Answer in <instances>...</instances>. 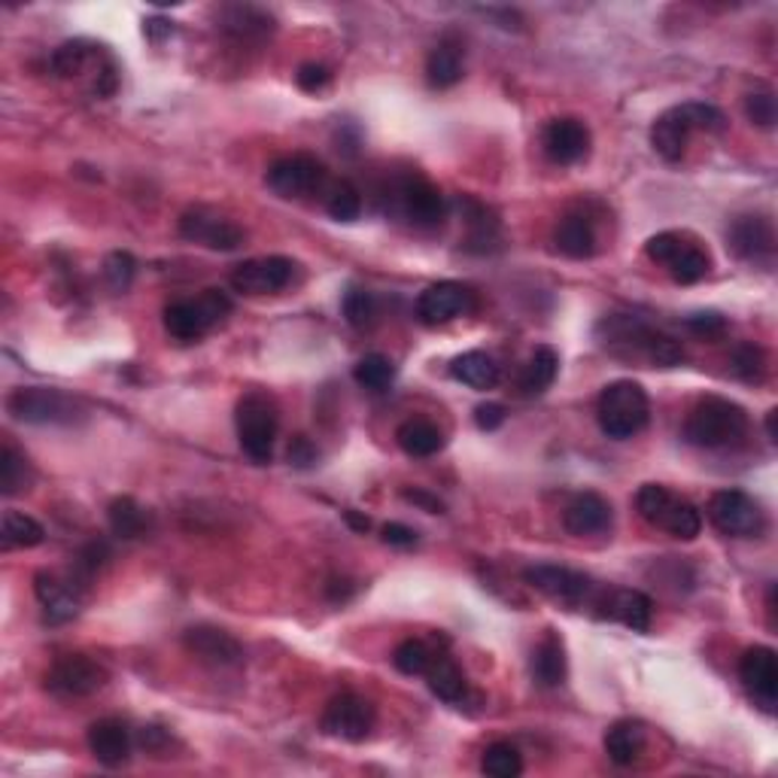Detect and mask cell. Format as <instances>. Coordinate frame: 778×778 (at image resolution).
I'll return each instance as SVG.
<instances>
[{
	"label": "cell",
	"instance_id": "cell-24",
	"mask_svg": "<svg viewBox=\"0 0 778 778\" xmlns=\"http://www.w3.org/2000/svg\"><path fill=\"white\" fill-rule=\"evenodd\" d=\"M563 527L571 535H597L612 527V505L599 493H578L563 511Z\"/></svg>",
	"mask_w": 778,
	"mask_h": 778
},
{
	"label": "cell",
	"instance_id": "cell-37",
	"mask_svg": "<svg viewBox=\"0 0 778 778\" xmlns=\"http://www.w3.org/2000/svg\"><path fill=\"white\" fill-rule=\"evenodd\" d=\"M0 535H3L7 547H37L46 539V529L34 517L22 515V511H7Z\"/></svg>",
	"mask_w": 778,
	"mask_h": 778
},
{
	"label": "cell",
	"instance_id": "cell-2",
	"mask_svg": "<svg viewBox=\"0 0 778 778\" xmlns=\"http://www.w3.org/2000/svg\"><path fill=\"white\" fill-rule=\"evenodd\" d=\"M597 420L599 429L605 432L609 438H617V441L639 435L651 420L648 392L636 380H614L599 392Z\"/></svg>",
	"mask_w": 778,
	"mask_h": 778
},
{
	"label": "cell",
	"instance_id": "cell-53",
	"mask_svg": "<svg viewBox=\"0 0 778 778\" xmlns=\"http://www.w3.org/2000/svg\"><path fill=\"white\" fill-rule=\"evenodd\" d=\"M474 423H478V429H484V432L499 429L502 423H505V408L496 402L478 404V408H474Z\"/></svg>",
	"mask_w": 778,
	"mask_h": 778
},
{
	"label": "cell",
	"instance_id": "cell-22",
	"mask_svg": "<svg viewBox=\"0 0 778 778\" xmlns=\"http://www.w3.org/2000/svg\"><path fill=\"white\" fill-rule=\"evenodd\" d=\"M544 153L556 165H578L590 153V131L581 119H554L544 128Z\"/></svg>",
	"mask_w": 778,
	"mask_h": 778
},
{
	"label": "cell",
	"instance_id": "cell-40",
	"mask_svg": "<svg viewBox=\"0 0 778 778\" xmlns=\"http://www.w3.org/2000/svg\"><path fill=\"white\" fill-rule=\"evenodd\" d=\"M353 377H356L359 387L380 392V389H387L389 384L396 380V365H392L384 353H368V356H362V359L356 362Z\"/></svg>",
	"mask_w": 778,
	"mask_h": 778
},
{
	"label": "cell",
	"instance_id": "cell-39",
	"mask_svg": "<svg viewBox=\"0 0 778 778\" xmlns=\"http://www.w3.org/2000/svg\"><path fill=\"white\" fill-rule=\"evenodd\" d=\"M481 769L490 778H517L523 773V757H520V751L511 742H493L484 751Z\"/></svg>",
	"mask_w": 778,
	"mask_h": 778
},
{
	"label": "cell",
	"instance_id": "cell-36",
	"mask_svg": "<svg viewBox=\"0 0 778 778\" xmlns=\"http://www.w3.org/2000/svg\"><path fill=\"white\" fill-rule=\"evenodd\" d=\"M556 372H559L556 350L535 347V353L529 356L527 368H523V377H520V389H523L527 396H539V392H544V389L554 384Z\"/></svg>",
	"mask_w": 778,
	"mask_h": 778
},
{
	"label": "cell",
	"instance_id": "cell-57",
	"mask_svg": "<svg viewBox=\"0 0 778 778\" xmlns=\"http://www.w3.org/2000/svg\"><path fill=\"white\" fill-rule=\"evenodd\" d=\"M344 520H347V527L356 529V532H368V529H372V520H368L365 515H359V511H353V508L344 511Z\"/></svg>",
	"mask_w": 778,
	"mask_h": 778
},
{
	"label": "cell",
	"instance_id": "cell-46",
	"mask_svg": "<svg viewBox=\"0 0 778 778\" xmlns=\"http://www.w3.org/2000/svg\"><path fill=\"white\" fill-rule=\"evenodd\" d=\"M134 274H138V262H134L131 252L119 250L107 256V262H104V278H107V283H110L113 290L126 292L128 286H131Z\"/></svg>",
	"mask_w": 778,
	"mask_h": 778
},
{
	"label": "cell",
	"instance_id": "cell-54",
	"mask_svg": "<svg viewBox=\"0 0 778 778\" xmlns=\"http://www.w3.org/2000/svg\"><path fill=\"white\" fill-rule=\"evenodd\" d=\"M402 496L404 502L417 505V508L429 511V515H441V511H445V502L438 499V496H432V493H426V490H404Z\"/></svg>",
	"mask_w": 778,
	"mask_h": 778
},
{
	"label": "cell",
	"instance_id": "cell-4",
	"mask_svg": "<svg viewBox=\"0 0 778 778\" xmlns=\"http://www.w3.org/2000/svg\"><path fill=\"white\" fill-rule=\"evenodd\" d=\"M7 411L31 426H73L85 417L83 404L61 389L19 387L7 399Z\"/></svg>",
	"mask_w": 778,
	"mask_h": 778
},
{
	"label": "cell",
	"instance_id": "cell-26",
	"mask_svg": "<svg viewBox=\"0 0 778 778\" xmlns=\"http://www.w3.org/2000/svg\"><path fill=\"white\" fill-rule=\"evenodd\" d=\"M220 28L237 40H259L274 31V19L250 3H232V7L220 10Z\"/></svg>",
	"mask_w": 778,
	"mask_h": 778
},
{
	"label": "cell",
	"instance_id": "cell-16",
	"mask_svg": "<svg viewBox=\"0 0 778 778\" xmlns=\"http://www.w3.org/2000/svg\"><path fill=\"white\" fill-rule=\"evenodd\" d=\"M730 250L754 264H773L776 259V225L769 216H739L727 232Z\"/></svg>",
	"mask_w": 778,
	"mask_h": 778
},
{
	"label": "cell",
	"instance_id": "cell-34",
	"mask_svg": "<svg viewBox=\"0 0 778 778\" xmlns=\"http://www.w3.org/2000/svg\"><path fill=\"white\" fill-rule=\"evenodd\" d=\"M426 679H429L432 694L445 703H459L465 696V675L450 657H432Z\"/></svg>",
	"mask_w": 778,
	"mask_h": 778
},
{
	"label": "cell",
	"instance_id": "cell-48",
	"mask_svg": "<svg viewBox=\"0 0 778 778\" xmlns=\"http://www.w3.org/2000/svg\"><path fill=\"white\" fill-rule=\"evenodd\" d=\"M745 116H748L757 128H766V131H769L778 119L776 95H773V92H751V95H745Z\"/></svg>",
	"mask_w": 778,
	"mask_h": 778
},
{
	"label": "cell",
	"instance_id": "cell-14",
	"mask_svg": "<svg viewBox=\"0 0 778 778\" xmlns=\"http://www.w3.org/2000/svg\"><path fill=\"white\" fill-rule=\"evenodd\" d=\"M375 727V706L356 694H341L329 703L322 715V730L334 739L362 742Z\"/></svg>",
	"mask_w": 778,
	"mask_h": 778
},
{
	"label": "cell",
	"instance_id": "cell-5",
	"mask_svg": "<svg viewBox=\"0 0 778 778\" xmlns=\"http://www.w3.org/2000/svg\"><path fill=\"white\" fill-rule=\"evenodd\" d=\"M645 256L651 262L663 264L675 283H699L711 271L709 250L684 232H660L645 244Z\"/></svg>",
	"mask_w": 778,
	"mask_h": 778
},
{
	"label": "cell",
	"instance_id": "cell-3",
	"mask_svg": "<svg viewBox=\"0 0 778 778\" xmlns=\"http://www.w3.org/2000/svg\"><path fill=\"white\" fill-rule=\"evenodd\" d=\"M235 426L244 453L259 465L271 462L280 429V411L278 402L268 392L252 389L247 396H240V402L235 408Z\"/></svg>",
	"mask_w": 778,
	"mask_h": 778
},
{
	"label": "cell",
	"instance_id": "cell-50",
	"mask_svg": "<svg viewBox=\"0 0 778 778\" xmlns=\"http://www.w3.org/2000/svg\"><path fill=\"white\" fill-rule=\"evenodd\" d=\"M687 329L694 334L718 338V334H723V329H727V320H723L721 314H715V310H699L694 317H687Z\"/></svg>",
	"mask_w": 778,
	"mask_h": 778
},
{
	"label": "cell",
	"instance_id": "cell-27",
	"mask_svg": "<svg viewBox=\"0 0 778 778\" xmlns=\"http://www.w3.org/2000/svg\"><path fill=\"white\" fill-rule=\"evenodd\" d=\"M556 250L569 259H590L597 252V232H593V223L581 216V213H569L563 216L559 225L554 232Z\"/></svg>",
	"mask_w": 778,
	"mask_h": 778
},
{
	"label": "cell",
	"instance_id": "cell-11",
	"mask_svg": "<svg viewBox=\"0 0 778 778\" xmlns=\"http://www.w3.org/2000/svg\"><path fill=\"white\" fill-rule=\"evenodd\" d=\"M264 182L271 192L280 198H302V194L317 192L326 186V167L314 155H283L274 165L268 167Z\"/></svg>",
	"mask_w": 778,
	"mask_h": 778
},
{
	"label": "cell",
	"instance_id": "cell-29",
	"mask_svg": "<svg viewBox=\"0 0 778 778\" xmlns=\"http://www.w3.org/2000/svg\"><path fill=\"white\" fill-rule=\"evenodd\" d=\"M532 679L542 687H559L566 681V648L554 633H547L532 651Z\"/></svg>",
	"mask_w": 778,
	"mask_h": 778
},
{
	"label": "cell",
	"instance_id": "cell-49",
	"mask_svg": "<svg viewBox=\"0 0 778 778\" xmlns=\"http://www.w3.org/2000/svg\"><path fill=\"white\" fill-rule=\"evenodd\" d=\"M295 83H298L302 92H322L326 85L332 83V70L326 68V64H317V61H307L295 73Z\"/></svg>",
	"mask_w": 778,
	"mask_h": 778
},
{
	"label": "cell",
	"instance_id": "cell-8",
	"mask_svg": "<svg viewBox=\"0 0 778 778\" xmlns=\"http://www.w3.org/2000/svg\"><path fill=\"white\" fill-rule=\"evenodd\" d=\"M709 520L730 539H754L764 532L766 517L761 505L742 490H721L709 502Z\"/></svg>",
	"mask_w": 778,
	"mask_h": 778
},
{
	"label": "cell",
	"instance_id": "cell-45",
	"mask_svg": "<svg viewBox=\"0 0 778 778\" xmlns=\"http://www.w3.org/2000/svg\"><path fill=\"white\" fill-rule=\"evenodd\" d=\"M344 317H347L350 326H356V329H365V326H372V320H375L377 314V305H375V295L368 290H350L347 295H344Z\"/></svg>",
	"mask_w": 778,
	"mask_h": 778
},
{
	"label": "cell",
	"instance_id": "cell-56",
	"mask_svg": "<svg viewBox=\"0 0 778 778\" xmlns=\"http://www.w3.org/2000/svg\"><path fill=\"white\" fill-rule=\"evenodd\" d=\"M350 581H344V578H332V581L326 584V593H329V599L332 602H347L350 593H353V587H347Z\"/></svg>",
	"mask_w": 778,
	"mask_h": 778
},
{
	"label": "cell",
	"instance_id": "cell-9",
	"mask_svg": "<svg viewBox=\"0 0 778 778\" xmlns=\"http://www.w3.org/2000/svg\"><path fill=\"white\" fill-rule=\"evenodd\" d=\"M107 679H110L107 669L97 660L83 657V653H70L46 672V691L61 699H80V696L97 694L107 684Z\"/></svg>",
	"mask_w": 778,
	"mask_h": 778
},
{
	"label": "cell",
	"instance_id": "cell-41",
	"mask_svg": "<svg viewBox=\"0 0 778 778\" xmlns=\"http://www.w3.org/2000/svg\"><path fill=\"white\" fill-rule=\"evenodd\" d=\"M92 46L85 40H68L58 46L56 52L49 56V68H52V73L56 76H76V73H83V68L89 64V58H92Z\"/></svg>",
	"mask_w": 778,
	"mask_h": 778
},
{
	"label": "cell",
	"instance_id": "cell-43",
	"mask_svg": "<svg viewBox=\"0 0 778 778\" xmlns=\"http://www.w3.org/2000/svg\"><path fill=\"white\" fill-rule=\"evenodd\" d=\"M730 368L745 384H761L766 377V353L757 344H739L730 356Z\"/></svg>",
	"mask_w": 778,
	"mask_h": 778
},
{
	"label": "cell",
	"instance_id": "cell-1",
	"mask_svg": "<svg viewBox=\"0 0 778 778\" xmlns=\"http://www.w3.org/2000/svg\"><path fill=\"white\" fill-rule=\"evenodd\" d=\"M748 432V414L730 399L721 396H706L696 402L691 417L684 423V438L687 445L703 447V450H721V447L736 445Z\"/></svg>",
	"mask_w": 778,
	"mask_h": 778
},
{
	"label": "cell",
	"instance_id": "cell-15",
	"mask_svg": "<svg viewBox=\"0 0 778 778\" xmlns=\"http://www.w3.org/2000/svg\"><path fill=\"white\" fill-rule=\"evenodd\" d=\"M182 645H186V651L192 653L194 660H201V663H208L213 669H232L244 663L240 641L232 633L220 629V626H192V629H186Z\"/></svg>",
	"mask_w": 778,
	"mask_h": 778
},
{
	"label": "cell",
	"instance_id": "cell-23",
	"mask_svg": "<svg viewBox=\"0 0 778 778\" xmlns=\"http://www.w3.org/2000/svg\"><path fill=\"white\" fill-rule=\"evenodd\" d=\"M597 605L602 609V617H612L617 624H624L633 633H648L653 617V602L641 590H609L605 597L597 599Z\"/></svg>",
	"mask_w": 778,
	"mask_h": 778
},
{
	"label": "cell",
	"instance_id": "cell-13",
	"mask_svg": "<svg viewBox=\"0 0 778 778\" xmlns=\"http://www.w3.org/2000/svg\"><path fill=\"white\" fill-rule=\"evenodd\" d=\"M298 264L286 256H264V259H250V262L237 264L232 274V286L244 295H271V292L286 290L295 278Z\"/></svg>",
	"mask_w": 778,
	"mask_h": 778
},
{
	"label": "cell",
	"instance_id": "cell-51",
	"mask_svg": "<svg viewBox=\"0 0 778 778\" xmlns=\"http://www.w3.org/2000/svg\"><path fill=\"white\" fill-rule=\"evenodd\" d=\"M290 462L295 465V469H310V465H317V459H320V450L310 445V438H305V435H298V438H292L290 445Z\"/></svg>",
	"mask_w": 778,
	"mask_h": 778
},
{
	"label": "cell",
	"instance_id": "cell-21",
	"mask_svg": "<svg viewBox=\"0 0 778 778\" xmlns=\"http://www.w3.org/2000/svg\"><path fill=\"white\" fill-rule=\"evenodd\" d=\"M34 593L40 599L43 614H46L49 624H68L80 614V605H83L80 590L64 578H58L56 571H37L34 575Z\"/></svg>",
	"mask_w": 778,
	"mask_h": 778
},
{
	"label": "cell",
	"instance_id": "cell-12",
	"mask_svg": "<svg viewBox=\"0 0 778 778\" xmlns=\"http://www.w3.org/2000/svg\"><path fill=\"white\" fill-rule=\"evenodd\" d=\"M180 235L208 250L232 252L244 244V228L210 208H192L180 216Z\"/></svg>",
	"mask_w": 778,
	"mask_h": 778
},
{
	"label": "cell",
	"instance_id": "cell-55",
	"mask_svg": "<svg viewBox=\"0 0 778 778\" xmlns=\"http://www.w3.org/2000/svg\"><path fill=\"white\" fill-rule=\"evenodd\" d=\"M384 542L392 544V547H411V544L417 542V532L411 527H404V523H387L384 527Z\"/></svg>",
	"mask_w": 778,
	"mask_h": 778
},
{
	"label": "cell",
	"instance_id": "cell-19",
	"mask_svg": "<svg viewBox=\"0 0 778 778\" xmlns=\"http://www.w3.org/2000/svg\"><path fill=\"white\" fill-rule=\"evenodd\" d=\"M696 131L694 113L691 104H681L667 110L657 122L651 126V146L657 150L660 158L667 162H681V155L687 153V140Z\"/></svg>",
	"mask_w": 778,
	"mask_h": 778
},
{
	"label": "cell",
	"instance_id": "cell-52",
	"mask_svg": "<svg viewBox=\"0 0 778 778\" xmlns=\"http://www.w3.org/2000/svg\"><path fill=\"white\" fill-rule=\"evenodd\" d=\"M107 556H110V551H107V544L104 542H92L89 547H85L83 554H80V559H76V569L83 571L85 578H92L104 563H107Z\"/></svg>",
	"mask_w": 778,
	"mask_h": 778
},
{
	"label": "cell",
	"instance_id": "cell-58",
	"mask_svg": "<svg viewBox=\"0 0 778 778\" xmlns=\"http://www.w3.org/2000/svg\"><path fill=\"white\" fill-rule=\"evenodd\" d=\"M776 417L778 411H769V414H766V435H769V441H776Z\"/></svg>",
	"mask_w": 778,
	"mask_h": 778
},
{
	"label": "cell",
	"instance_id": "cell-6",
	"mask_svg": "<svg viewBox=\"0 0 778 778\" xmlns=\"http://www.w3.org/2000/svg\"><path fill=\"white\" fill-rule=\"evenodd\" d=\"M232 314V298L223 290H204L198 298H182L165 307V329L177 341H198Z\"/></svg>",
	"mask_w": 778,
	"mask_h": 778
},
{
	"label": "cell",
	"instance_id": "cell-31",
	"mask_svg": "<svg viewBox=\"0 0 778 778\" xmlns=\"http://www.w3.org/2000/svg\"><path fill=\"white\" fill-rule=\"evenodd\" d=\"M450 375L457 377L459 384L472 389H493L499 384V365L493 356H486L481 350H469L453 359L450 365Z\"/></svg>",
	"mask_w": 778,
	"mask_h": 778
},
{
	"label": "cell",
	"instance_id": "cell-47",
	"mask_svg": "<svg viewBox=\"0 0 778 778\" xmlns=\"http://www.w3.org/2000/svg\"><path fill=\"white\" fill-rule=\"evenodd\" d=\"M669 499H672V493H669L663 484H645L639 493H636V508H639V515L645 517L651 527H657V520L663 515Z\"/></svg>",
	"mask_w": 778,
	"mask_h": 778
},
{
	"label": "cell",
	"instance_id": "cell-28",
	"mask_svg": "<svg viewBox=\"0 0 778 778\" xmlns=\"http://www.w3.org/2000/svg\"><path fill=\"white\" fill-rule=\"evenodd\" d=\"M396 441L402 447L408 457H435L441 447H445V432L438 429L432 420L414 417L404 420L399 432H396Z\"/></svg>",
	"mask_w": 778,
	"mask_h": 778
},
{
	"label": "cell",
	"instance_id": "cell-25",
	"mask_svg": "<svg viewBox=\"0 0 778 778\" xmlns=\"http://www.w3.org/2000/svg\"><path fill=\"white\" fill-rule=\"evenodd\" d=\"M89 751L104 766H122L131 757V730L116 718H104L89 727Z\"/></svg>",
	"mask_w": 778,
	"mask_h": 778
},
{
	"label": "cell",
	"instance_id": "cell-30",
	"mask_svg": "<svg viewBox=\"0 0 778 778\" xmlns=\"http://www.w3.org/2000/svg\"><path fill=\"white\" fill-rule=\"evenodd\" d=\"M426 80L432 89H453L462 80V46L441 40L426 58Z\"/></svg>",
	"mask_w": 778,
	"mask_h": 778
},
{
	"label": "cell",
	"instance_id": "cell-17",
	"mask_svg": "<svg viewBox=\"0 0 778 778\" xmlns=\"http://www.w3.org/2000/svg\"><path fill=\"white\" fill-rule=\"evenodd\" d=\"M739 679L748 687V694L764 706L766 711H776L778 703V660L773 648L757 645L742 657L739 663Z\"/></svg>",
	"mask_w": 778,
	"mask_h": 778
},
{
	"label": "cell",
	"instance_id": "cell-35",
	"mask_svg": "<svg viewBox=\"0 0 778 778\" xmlns=\"http://www.w3.org/2000/svg\"><path fill=\"white\" fill-rule=\"evenodd\" d=\"M107 520H110V529L113 535H119V539H140L143 532H146V527H150V517H146V511L140 508L138 502L131 499V496H119V499L110 502V508H107Z\"/></svg>",
	"mask_w": 778,
	"mask_h": 778
},
{
	"label": "cell",
	"instance_id": "cell-32",
	"mask_svg": "<svg viewBox=\"0 0 778 778\" xmlns=\"http://www.w3.org/2000/svg\"><path fill=\"white\" fill-rule=\"evenodd\" d=\"M645 751V730L636 721H617L605 733V754L617 766H633Z\"/></svg>",
	"mask_w": 778,
	"mask_h": 778
},
{
	"label": "cell",
	"instance_id": "cell-7",
	"mask_svg": "<svg viewBox=\"0 0 778 778\" xmlns=\"http://www.w3.org/2000/svg\"><path fill=\"white\" fill-rule=\"evenodd\" d=\"M599 329L609 332L605 344H624L633 356H645L653 365L672 368V365H681V359H684V350H681L675 338L657 332L648 322L636 320V317H609Z\"/></svg>",
	"mask_w": 778,
	"mask_h": 778
},
{
	"label": "cell",
	"instance_id": "cell-10",
	"mask_svg": "<svg viewBox=\"0 0 778 778\" xmlns=\"http://www.w3.org/2000/svg\"><path fill=\"white\" fill-rule=\"evenodd\" d=\"M529 587H535L544 597L556 599L563 605L581 609L587 602H597V584L581 571L563 569V566H529L523 571Z\"/></svg>",
	"mask_w": 778,
	"mask_h": 778
},
{
	"label": "cell",
	"instance_id": "cell-38",
	"mask_svg": "<svg viewBox=\"0 0 778 778\" xmlns=\"http://www.w3.org/2000/svg\"><path fill=\"white\" fill-rule=\"evenodd\" d=\"M326 213L338 223H356L362 216V194L353 182L341 180L326 189Z\"/></svg>",
	"mask_w": 778,
	"mask_h": 778
},
{
	"label": "cell",
	"instance_id": "cell-20",
	"mask_svg": "<svg viewBox=\"0 0 778 778\" xmlns=\"http://www.w3.org/2000/svg\"><path fill=\"white\" fill-rule=\"evenodd\" d=\"M399 201H402L404 216L414 225H420V228L438 225L447 213L445 194L438 192V186H432V182L423 180V177H408V180L399 186Z\"/></svg>",
	"mask_w": 778,
	"mask_h": 778
},
{
	"label": "cell",
	"instance_id": "cell-42",
	"mask_svg": "<svg viewBox=\"0 0 778 778\" xmlns=\"http://www.w3.org/2000/svg\"><path fill=\"white\" fill-rule=\"evenodd\" d=\"M28 481L31 474L25 457H22L15 447L3 445V450H0V490H3V496L22 493V490L28 486Z\"/></svg>",
	"mask_w": 778,
	"mask_h": 778
},
{
	"label": "cell",
	"instance_id": "cell-44",
	"mask_svg": "<svg viewBox=\"0 0 778 778\" xmlns=\"http://www.w3.org/2000/svg\"><path fill=\"white\" fill-rule=\"evenodd\" d=\"M392 663H396V669L404 672V675H426V669H429L432 663V653L420 639H404L402 645L396 648V653H392Z\"/></svg>",
	"mask_w": 778,
	"mask_h": 778
},
{
	"label": "cell",
	"instance_id": "cell-33",
	"mask_svg": "<svg viewBox=\"0 0 778 778\" xmlns=\"http://www.w3.org/2000/svg\"><path fill=\"white\" fill-rule=\"evenodd\" d=\"M657 527L667 529L669 535H675L681 542H694L696 535L703 532V515H699L696 505H691L687 499H679V496L672 493V499H669V505L663 508Z\"/></svg>",
	"mask_w": 778,
	"mask_h": 778
},
{
	"label": "cell",
	"instance_id": "cell-18",
	"mask_svg": "<svg viewBox=\"0 0 778 778\" xmlns=\"http://www.w3.org/2000/svg\"><path fill=\"white\" fill-rule=\"evenodd\" d=\"M472 305V292L462 283L445 280V283H432L429 290L420 292L417 317L426 326H441V322L457 320L459 314H465Z\"/></svg>",
	"mask_w": 778,
	"mask_h": 778
}]
</instances>
